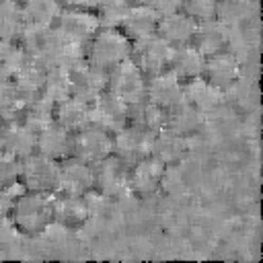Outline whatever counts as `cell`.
<instances>
[{
  "mask_svg": "<svg viewBox=\"0 0 263 263\" xmlns=\"http://www.w3.org/2000/svg\"><path fill=\"white\" fill-rule=\"evenodd\" d=\"M25 101L18 97L16 88L12 86L10 80H2L0 82V125L16 121L21 115Z\"/></svg>",
  "mask_w": 263,
  "mask_h": 263,
  "instance_id": "obj_36",
  "label": "cell"
},
{
  "mask_svg": "<svg viewBox=\"0 0 263 263\" xmlns=\"http://www.w3.org/2000/svg\"><path fill=\"white\" fill-rule=\"evenodd\" d=\"M146 82L148 78L132 60H125L123 64L107 72V90L125 101L127 105L146 99Z\"/></svg>",
  "mask_w": 263,
  "mask_h": 263,
  "instance_id": "obj_7",
  "label": "cell"
},
{
  "mask_svg": "<svg viewBox=\"0 0 263 263\" xmlns=\"http://www.w3.org/2000/svg\"><path fill=\"white\" fill-rule=\"evenodd\" d=\"M101 0H62L64 8H76V10H92L97 8Z\"/></svg>",
  "mask_w": 263,
  "mask_h": 263,
  "instance_id": "obj_41",
  "label": "cell"
},
{
  "mask_svg": "<svg viewBox=\"0 0 263 263\" xmlns=\"http://www.w3.org/2000/svg\"><path fill=\"white\" fill-rule=\"evenodd\" d=\"M127 125L148 136H154L160 129H164V111L158 109L148 99L136 101L127 105Z\"/></svg>",
  "mask_w": 263,
  "mask_h": 263,
  "instance_id": "obj_26",
  "label": "cell"
},
{
  "mask_svg": "<svg viewBox=\"0 0 263 263\" xmlns=\"http://www.w3.org/2000/svg\"><path fill=\"white\" fill-rule=\"evenodd\" d=\"M90 123L107 129L109 134L119 132L127 125V103L115 97L113 92L105 90L90 105Z\"/></svg>",
  "mask_w": 263,
  "mask_h": 263,
  "instance_id": "obj_17",
  "label": "cell"
},
{
  "mask_svg": "<svg viewBox=\"0 0 263 263\" xmlns=\"http://www.w3.org/2000/svg\"><path fill=\"white\" fill-rule=\"evenodd\" d=\"M238 78H240V64L230 51H226L220 55L205 58L199 80H203L212 90L226 92V90L234 88Z\"/></svg>",
  "mask_w": 263,
  "mask_h": 263,
  "instance_id": "obj_12",
  "label": "cell"
},
{
  "mask_svg": "<svg viewBox=\"0 0 263 263\" xmlns=\"http://www.w3.org/2000/svg\"><path fill=\"white\" fill-rule=\"evenodd\" d=\"M60 179V162L33 152L31 156L21 160V173H18V185L23 191L53 195L58 189Z\"/></svg>",
  "mask_w": 263,
  "mask_h": 263,
  "instance_id": "obj_3",
  "label": "cell"
},
{
  "mask_svg": "<svg viewBox=\"0 0 263 263\" xmlns=\"http://www.w3.org/2000/svg\"><path fill=\"white\" fill-rule=\"evenodd\" d=\"M171 58H173V47L168 43H164L158 35H150L142 41L132 43V58L129 60L140 68V72L146 78L168 72Z\"/></svg>",
  "mask_w": 263,
  "mask_h": 263,
  "instance_id": "obj_5",
  "label": "cell"
},
{
  "mask_svg": "<svg viewBox=\"0 0 263 263\" xmlns=\"http://www.w3.org/2000/svg\"><path fill=\"white\" fill-rule=\"evenodd\" d=\"M8 222L21 236H27V238L41 236L53 224L51 195L33 193V191H23L14 195Z\"/></svg>",
  "mask_w": 263,
  "mask_h": 263,
  "instance_id": "obj_1",
  "label": "cell"
},
{
  "mask_svg": "<svg viewBox=\"0 0 263 263\" xmlns=\"http://www.w3.org/2000/svg\"><path fill=\"white\" fill-rule=\"evenodd\" d=\"M18 4L27 23L43 27H53L64 10L62 0H18Z\"/></svg>",
  "mask_w": 263,
  "mask_h": 263,
  "instance_id": "obj_29",
  "label": "cell"
},
{
  "mask_svg": "<svg viewBox=\"0 0 263 263\" xmlns=\"http://www.w3.org/2000/svg\"><path fill=\"white\" fill-rule=\"evenodd\" d=\"M127 2H129V4H142L144 0H127Z\"/></svg>",
  "mask_w": 263,
  "mask_h": 263,
  "instance_id": "obj_43",
  "label": "cell"
},
{
  "mask_svg": "<svg viewBox=\"0 0 263 263\" xmlns=\"http://www.w3.org/2000/svg\"><path fill=\"white\" fill-rule=\"evenodd\" d=\"M144 4H148L158 16L173 14L183 8V0H144Z\"/></svg>",
  "mask_w": 263,
  "mask_h": 263,
  "instance_id": "obj_39",
  "label": "cell"
},
{
  "mask_svg": "<svg viewBox=\"0 0 263 263\" xmlns=\"http://www.w3.org/2000/svg\"><path fill=\"white\" fill-rule=\"evenodd\" d=\"M205 125V115L197 103L183 99L168 111H164V129L185 140L197 136Z\"/></svg>",
  "mask_w": 263,
  "mask_h": 263,
  "instance_id": "obj_13",
  "label": "cell"
},
{
  "mask_svg": "<svg viewBox=\"0 0 263 263\" xmlns=\"http://www.w3.org/2000/svg\"><path fill=\"white\" fill-rule=\"evenodd\" d=\"M158 14L148 6V4H132L123 23L119 25V31L132 41H142L150 35H156V27H158Z\"/></svg>",
  "mask_w": 263,
  "mask_h": 263,
  "instance_id": "obj_22",
  "label": "cell"
},
{
  "mask_svg": "<svg viewBox=\"0 0 263 263\" xmlns=\"http://www.w3.org/2000/svg\"><path fill=\"white\" fill-rule=\"evenodd\" d=\"M146 99L150 103H154L158 109L168 111L171 107H175L177 103H181L187 97H185V86L171 72H164V74L148 78V82H146Z\"/></svg>",
  "mask_w": 263,
  "mask_h": 263,
  "instance_id": "obj_20",
  "label": "cell"
},
{
  "mask_svg": "<svg viewBox=\"0 0 263 263\" xmlns=\"http://www.w3.org/2000/svg\"><path fill=\"white\" fill-rule=\"evenodd\" d=\"M53 29L72 45L84 47L88 39L101 29L99 18L92 10H76V8H64L58 16Z\"/></svg>",
  "mask_w": 263,
  "mask_h": 263,
  "instance_id": "obj_8",
  "label": "cell"
},
{
  "mask_svg": "<svg viewBox=\"0 0 263 263\" xmlns=\"http://www.w3.org/2000/svg\"><path fill=\"white\" fill-rule=\"evenodd\" d=\"M51 29L53 27H43V25H31V23H27L25 27H23V31H21V35H18V45L23 47V51L27 53V58L29 60H33L39 51H41V47L45 45V41L49 39V35H51Z\"/></svg>",
  "mask_w": 263,
  "mask_h": 263,
  "instance_id": "obj_34",
  "label": "cell"
},
{
  "mask_svg": "<svg viewBox=\"0 0 263 263\" xmlns=\"http://www.w3.org/2000/svg\"><path fill=\"white\" fill-rule=\"evenodd\" d=\"M164 177H166V168L160 162H156L152 156H148L129 166L127 193L140 201L150 199L160 193V189L164 185Z\"/></svg>",
  "mask_w": 263,
  "mask_h": 263,
  "instance_id": "obj_6",
  "label": "cell"
},
{
  "mask_svg": "<svg viewBox=\"0 0 263 263\" xmlns=\"http://www.w3.org/2000/svg\"><path fill=\"white\" fill-rule=\"evenodd\" d=\"M12 199L14 195L10 193V189H0V226L8 220L10 208H12Z\"/></svg>",
  "mask_w": 263,
  "mask_h": 263,
  "instance_id": "obj_40",
  "label": "cell"
},
{
  "mask_svg": "<svg viewBox=\"0 0 263 263\" xmlns=\"http://www.w3.org/2000/svg\"><path fill=\"white\" fill-rule=\"evenodd\" d=\"M129 6L132 4L127 0H101L97 4V8H95L99 25L101 27H109V29H119V25L123 23Z\"/></svg>",
  "mask_w": 263,
  "mask_h": 263,
  "instance_id": "obj_35",
  "label": "cell"
},
{
  "mask_svg": "<svg viewBox=\"0 0 263 263\" xmlns=\"http://www.w3.org/2000/svg\"><path fill=\"white\" fill-rule=\"evenodd\" d=\"M127 171L129 166L121 162L115 154L105 156L92 164V193L103 199H119L127 191Z\"/></svg>",
  "mask_w": 263,
  "mask_h": 263,
  "instance_id": "obj_4",
  "label": "cell"
},
{
  "mask_svg": "<svg viewBox=\"0 0 263 263\" xmlns=\"http://www.w3.org/2000/svg\"><path fill=\"white\" fill-rule=\"evenodd\" d=\"M51 214L53 224L66 230H80L90 220V205L82 195H66L53 193L51 195Z\"/></svg>",
  "mask_w": 263,
  "mask_h": 263,
  "instance_id": "obj_14",
  "label": "cell"
},
{
  "mask_svg": "<svg viewBox=\"0 0 263 263\" xmlns=\"http://www.w3.org/2000/svg\"><path fill=\"white\" fill-rule=\"evenodd\" d=\"M55 193L66 195H90L92 193V164L82 162L74 156L60 162V179Z\"/></svg>",
  "mask_w": 263,
  "mask_h": 263,
  "instance_id": "obj_16",
  "label": "cell"
},
{
  "mask_svg": "<svg viewBox=\"0 0 263 263\" xmlns=\"http://www.w3.org/2000/svg\"><path fill=\"white\" fill-rule=\"evenodd\" d=\"M27 25L21 4L14 0H0V39L16 41Z\"/></svg>",
  "mask_w": 263,
  "mask_h": 263,
  "instance_id": "obj_31",
  "label": "cell"
},
{
  "mask_svg": "<svg viewBox=\"0 0 263 263\" xmlns=\"http://www.w3.org/2000/svg\"><path fill=\"white\" fill-rule=\"evenodd\" d=\"M189 146L187 140L181 136H175L166 129H160L158 134L152 136V146H150V156L160 162L166 171L179 166L187 158Z\"/></svg>",
  "mask_w": 263,
  "mask_h": 263,
  "instance_id": "obj_19",
  "label": "cell"
},
{
  "mask_svg": "<svg viewBox=\"0 0 263 263\" xmlns=\"http://www.w3.org/2000/svg\"><path fill=\"white\" fill-rule=\"evenodd\" d=\"M82 60V47L68 43L55 29H51L49 39L41 47V51L33 58L43 70H70Z\"/></svg>",
  "mask_w": 263,
  "mask_h": 263,
  "instance_id": "obj_11",
  "label": "cell"
},
{
  "mask_svg": "<svg viewBox=\"0 0 263 263\" xmlns=\"http://www.w3.org/2000/svg\"><path fill=\"white\" fill-rule=\"evenodd\" d=\"M68 72H70L72 97L74 99H80L86 105H92L107 90V72L90 66L84 60H80Z\"/></svg>",
  "mask_w": 263,
  "mask_h": 263,
  "instance_id": "obj_10",
  "label": "cell"
},
{
  "mask_svg": "<svg viewBox=\"0 0 263 263\" xmlns=\"http://www.w3.org/2000/svg\"><path fill=\"white\" fill-rule=\"evenodd\" d=\"M220 0H183V12L195 21L197 25L199 23H205V21H214L218 18L220 14Z\"/></svg>",
  "mask_w": 263,
  "mask_h": 263,
  "instance_id": "obj_37",
  "label": "cell"
},
{
  "mask_svg": "<svg viewBox=\"0 0 263 263\" xmlns=\"http://www.w3.org/2000/svg\"><path fill=\"white\" fill-rule=\"evenodd\" d=\"M203 62H205V58H203L193 45L175 47V49H173V58H171L168 72H171L183 86H189V84H193V82H197V80L201 78Z\"/></svg>",
  "mask_w": 263,
  "mask_h": 263,
  "instance_id": "obj_24",
  "label": "cell"
},
{
  "mask_svg": "<svg viewBox=\"0 0 263 263\" xmlns=\"http://www.w3.org/2000/svg\"><path fill=\"white\" fill-rule=\"evenodd\" d=\"M12 86L16 88L18 97L23 101H33L37 97L43 95V84H45V70L33 62V60H27L18 70L16 74L10 78Z\"/></svg>",
  "mask_w": 263,
  "mask_h": 263,
  "instance_id": "obj_28",
  "label": "cell"
},
{
  "mask_svg": "<svg viewBox=\"0 0 263 263\" xmlns=\"http://www.w3.org/2000/svg\"><path fill=\"white\" fill-rule=\"evenodd\" d=\"M0 152H4V142H2V125H0Z\"/></svg>",
  "mask_w": 263,
  "mask_h": 263,
  "instance_id": "obj_42",
  "label": "cell"
},
{
  "mask_svg": "<svg viewBox=\"0 0 263 263\" xmlns=\"http://www.w3.org/2000/svg\"><path fill=\"white\" fill-rule=\"evenodd\" d=\"M18 121H23L27 127H31L35 134L45 129L47 125L53 123V103L47 101L45 97H37L33 101H25Z\"/></svg>",
  "mask_w": 263,
  "mask_h": 263,
  "instance_id": "obj_30",
  "label": "cell"
},
{
  "mask_svg": "<svg viewBox=\"0 0 263 263\" xmlns=\"http://www.w3.org/2000/svg\"><path fill=\"white\" fill-rule=\"evenodd\" d=\"M111 148H113V134H109L107 129H103L95 123H88L74 134L72 156L82 162L95 164V162L103 160L105 156H109Z\"/></svg>",
  "mask_w": 263,
  "mask_h": 263,
  "instance_id": "obj_9",
  "label": "cell"
},
{
  "mask_svg": "<svg viewBox=\"0 0 263 263\" xmlns=\"http://www.w3.org/2000/svg\"><path fill=\"white\" fill-rule=\"evenodd\" d=\"M53 123L76 134L78 129H82L84 125L90 123V105H86L74 97L53 103Z\"/></svg>",
  "mask_w": 263,
  "mask_h": 263,
  "instance_id": "obj_27",
  "label": "cell"
},
{
  "mask_svg": "<svg viewBox=\"0 0 263 263\" xmlns=\"http://www.w3.org/2000/svg\"><path fill=\"white\" fill-rule=\"evenodd\" d=\"M18 173L21 160L6 152H0V189H12L14 185H18Z\"/></svg>",
  "mask_w": 263,
  "mask_h": 263,
  "instance_id": "obj_38",
  "label": "cell"
},
{
  "mask_svg": "<svg viewBox=\"0 0 263 263\" xmlns=\"http://www.w3.org/2000/svg\"><path fill=\"white\" fill-rule=\"evenodd\" d=\"M41 97H45L51 103H60L72 97L70 72L68 70H45V84H43Z\"/></svg>",
  "mask_w": 263,
  "mask_h": 263,
  "instance_id": "obj_33",
  "label": "cell"
},
{
  "mask_svg": "<svg viewBox=\"0 0 263 263\" xmlns=\"http://www.w3.org/2000/svg\"><path fill=\"white\" fill-rule=\"evenodd\" d=\"M150 146H152V136L125 125V127H121L119 132L113 134L111 154H115L121 162L132 166V164L150 156Z\"/></svg>",
  "mask_w": 263,
  "mask_h": 263,
  "instance_id": "obj_15",
  "label": "cell"
},
{
  "mask_svg": "<svg viewBox=\"0 0 263 263\" xmlns=\"http://www.w3.org/2000/svg\"><path fill=\"white\" fill-rule=\"evenodd\" d=\"M2 142L4 152L14 156L16 160H23L37 152V134L18 119L2 125Z\"/></svg>",
  "mask_w": 263,
  "mask_h": 263,
  "instance_id": "obj_25",
  "label": "cell"
},
{
  "mask_svg": "<svg viewBox=\"0 0 263 263\" xmlns=\"http://www.w3.org/2000/svg\"><path fill=\"white\" fill-rule=\"evenodd\" d=\"M132 58V41L119 31L101 27L82 47V60L99 70H113Z\"/></svg>",
  "mask_w": 263,
  "mask_h": 263,
  "instance_id": "obj_2",
  "label": "cell"
},
{
  "mask_svg": "<svg viewBox=\"0 0 263 263\" xmlns=\"http://www.w3.org/2000/svg\"><path fill=\"white\" fill-rule=\"evenodd\" d=\"M191 45L203 58H212V55H220V53L230 51L232 37H230L228 27L224 23H220L218 18H214V21L199 23L195 27V35H193Z\"/></svg>",
  "mask_w": 263,
  "mask_h": 263,
  "instance_id": "obj_18",
  "label": "cell"
},
{
  "mask_svg": "<svg viewBox=\"0 0 263 263\" xmlns=\"http://www.w3.org/2000/svg\"><path fill=\"white\" fill-rule=\"evenodd\" d=\"M72 144H74V134L55 123L37 132V152L55 162H64L66 158L72 156Z\"/></svg>",
  "mask_w": 263,
  "mask_h": 263,
  "instance_id": "obj_23",
  "label": "cell"
},
{
  "mask_svg": "<svg viewBox=\"0 0 263 263\" xmlns=\"http://www.w3.org/2000/svg\"><path fill=\"white\" fill-rule=\"evenodd\" d=\"M195 27H197V23L191 21L183 10H179V12L164 14L158 18L156 35L175 49V47L191 45L193 35H195Z\"/></svg>",
  "mask_w": 263,
  "mask_h": 263,
  "instance_id": "obj_21",
  "label": "cell"
},
{
  "mask_svg": "<svg viewBox=\"0 0 263 263\" xmlns=\"http://www.w3.org/2000/svg\"><path fill=\"white\" fill-rule=\"evenodd\" d=\"M27 53L18 45V41H6L0 39V82L10 80L16 70L27 62Z\"/></svg>",
  "mask_w": 263,
  "mask_h": 263,
  "instance_id": "obj_32",
  "label": "cell"
},
{
  "mask_svg": "<svg viewBox=\"0 0 263 263\" xmlns=\"http://www.w3.org/2000/svg\"><path fill=\"white\" fill-rule=\"evenodd\" d=\"M14 2H18V0H14Z\"/></svg>",
  "mask_w": 263,
  "mask_h": 263,
  "instance_id": "obj_44",
  "label": "cell"
}]
</instances>
